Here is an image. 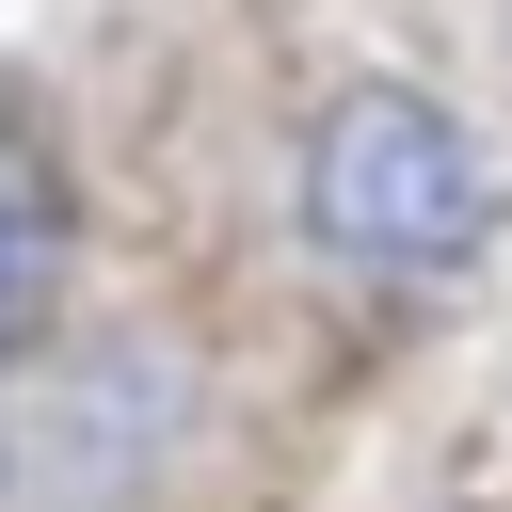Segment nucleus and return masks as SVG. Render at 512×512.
Returning <instances> with one entry per match:
<instances>
[{"label":"nucleus","mask_w":512,"mask_h":512,"mask_svg":"<svg viewBox=\"0 0 512 512\" xmlns=\"http://www.w3.org/2000/svg\"><path fill=\"white\" fill-rule=\"evenodd\" d=\"M496 224V176L464 144V112L400 96V80H352L320 128H304V240L368 288H448Z\"/></svg>","instance_id":"1"},{"label":"nucleus","mask_w":512,"mask_h":512,"mask_svg":"<svg viewBox=\"0 0 512 512\" xmlns=\"http://www.w3.org/2000/svg\"><path fill=\"white\" fill-rule=\"evenodd\" d=\"M64 304V176H48V144L0 112V336H32Z\"/></svg>","instance_id":"2"}]
</instances>
